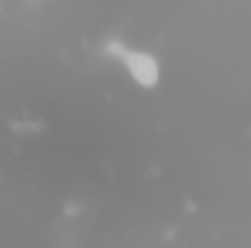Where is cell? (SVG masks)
I'll return each mask as SVG.
<instances>
[{
    "instance_id": "6da1fadb",
    "label": "cell",
    "mask_w": 251,
    "mask_h": 248,
    "mask_svg": "<svg viewBox=\"0 0 251 248\" xmlns=\"http://www.w3.org/2000/svg\"><path fill=\"white\" fill-rule=\"evenodd\" d=\"M102 50H105V56H111L114 62L123 67L128 73V79L137 88H146V91L158 88V82H161V62L149 50H140V47H134L128 41H117V38L105 41Z\"/></svg>"
}]
</instances>
